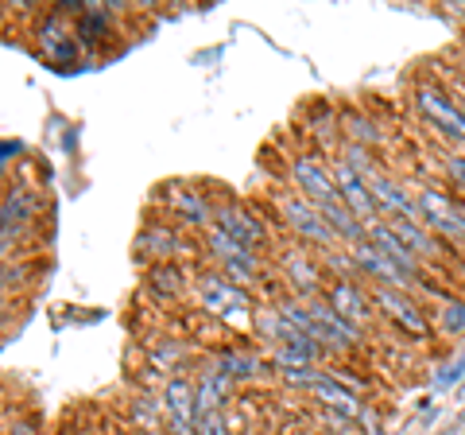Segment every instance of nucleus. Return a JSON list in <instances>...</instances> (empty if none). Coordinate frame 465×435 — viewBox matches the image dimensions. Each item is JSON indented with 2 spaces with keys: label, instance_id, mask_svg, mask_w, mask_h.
Returning a JSON list of instances; mask_svg holds the SVG:
<instances>
[{
  "label": "nucleus",
  "instance_id": "a211bd4d",
  "mask_svg": "<svg viewBox=\"0 0 465 435\" xmlns=\"http://www.w3.org/2000/svg\"><path fill=\"white\" fill-rule=\"evenodd\" d=\"M210 366L222 369L229 381L237 385V381H256V377H264L272 369V361L260 358V354H249V350H217Z\"/></svg>",
  "mask_w": 465,
  "mask_h": 435
},
{
  "label": "nucleus",
  "instance_id": "1a4fd4ad",
  "mask_svg": "<svg viewBox=\"0 0 465 435\" xmlns=\"http://www.w3.org/2000/svg\"><path fill=\"white\" fill-rule=\"evenodd\" d=\"M326 303H330V308L338 311L353 330H361V335H365V330L372 327V319H376L369 284H361V280H330V284H326Z\"/></svg>",
  "mask_w": 465,
  "mask_h": 435
},
{
  "label": "nucleus",
  "instance_id": "7ed1b4c3",
  "mask_svg": "<svg viewBox=\"0 0 465 435\" xmlns=\"http://www.w3.org/2000/svg\"><path fill=\"white\" fill-rule=\"evenodd\" d=\"M275 207H280V222L287 226V234L295 238V241L311 245V249H318V253H326V249H333V245H341L338 238H333V229L326 226L322 210H318L314 202H307L302 195L283 191V195H275Z\"/></svg>",
  "mask_w": 465,
  "mask_h": 435
},
{
  "label": "nucleus",
  "instance_id": "cd10ccee",
  "mask_svg": "<svg viewBox=\"0 0 465 435\" xmlns=\"http://www.w3.org/2000/svg\"><path fill=\"white\" fill-rule=\"evenodd\" d=\"M8 435H43V428H39V416H20L16 424L8 428Z\"/></svg>",
  "mask_w": 465,
  "mask_h": 435
},
{
  "label": "nucleus",
  "instance_id": "9d476101",
  "mask_svg": "<svg viewBox=\"0 0 465 435\" xmlns=\"http://www.w3.org/2000/svg\"><path fill=\"white\" fill-rule=\"evenodd\" d=\"M280 265H283V277L291 284V292L287 296H295V299H318V296H326V277H322V257H314L307 249H287L280 257Z\"/></svg>",
  "mask_w": 465,
  "mask_h": 435
},
{
  "label": "nucleus",
  "instance_id": "c756f323",
  "mask_svg": "<svg viewBox=\"0 0 465 435\" xmlns=\"http://www.w3.org/2000/svg\"><path fill=\"white\" fill-rule=\"evenodd\" d=\"M5 311H8V299H5V296H0V323H5V319H8Z\"/></svg>",
  "mask_w": 465,
  "mask_h": 435
},
{
  "label": "nucleus",
  "instance_id": "ddd939ff",
  "mask_svg": "<svg viewBox=\"0 0 465 435\" xmlns=\"http://www.w3.org/2000/svg\"><path fill=\"white\" fill-rule=\"evenodd\" d=\"M365 229H369V241L391 260V265H400L407 277L427 288V265H423V260H419L411 249H407V245H403L396 234H391V226L384 222V218H372V222H365Z\"/></svg>",
  "mask_w": 465,
  "mask_h": 435
},
{
  "label": "nucleus",
  "instance_id": "bb28decb",
  "mask_svg": "<svg viewBox=\"0 0 465 435\" xmlns=\"http://www.w3.org/2000/svg\"><path fill=\"white\" fill-rule=\"evenodd\" d=\"M27 277H32V268H24V265H0V292H12V288H24Z\"/></svg>",
  "mask_w": 465,
  "mask_h": 435
},
{
  "label": "nucleus",
  "instance_id": "6ab92c4d",
  "mask_svg": "<svg viewBox=\"0 0 465 435\" xmlns=\"http://www.w3.org/2000/svg\"><path fill=\"white\" fill-rule=\"evenodd\" d=\"M163 412L174 424H198V404H194V385L186 377H171L163 385Z\"/></svg>",
  "mask_w": 465,
  "mask_h": 435
},
{
  "label": "nucleus",
  "instance_id": "f8f14e48",
  "mask_svg": "<svg viewBox=\"0 0 465 435\" xmlns=\"http://www.w3.org/2000/svg\"><path fill=\"white\" fill-rule=\"evenodd\" d=\"M330 171H333V183H338L341 202L361 218V222H372V218H381V214H376V202H372V191H369L365 176H361V171L349 164V159L333 156L330 159Z\"/></svg>",
  "mask_w": 465,
  "mask_h": 435
},
{
  "label": "nucleus",
  "instance_id": "b1692460",
  "mask_svg": "<svg viewBox=\"0 0 465 435\" xmlns=\"http://www.w3.org/2000/svg\"><path fill=\"white\" fill-rule=\"evenodd\" d=\"M148 284H152V292H159V296H183V268L179 265H171V260H167V265H152L148 268Z\"/></svg>",
  "mask_w": 465,
  "mask_h": 435
},
{
  "label": "nucleus",
  "instance_id": "aec40b11",
  "mask_svg": "<svg viewBox=\"0 0 465 435\" xmlns=\"http://www.w3.org/2000/svg\"><path fill=\"white\" fill-rule=\"evenodd\" d=\"M322 210V218H326V226L333 229V238H338L341 245H357V241H365L369 238V229H365V222L345 207V202L338 198V202H326V207H318Z\"/></svg>",
  "mask_w": 465,
  "mask_h": 435
},
{
  "label": "nucleus",
  "instance_id": "0eeeda50",
  "mask_svg": "<svg viewBox=\"0 0 465 435\" xmlns=\"http://www.w3.org/2000/svg\"><path fill=\"white\" fill-rule=\"evenodd\" d=\"M365 183H369V191H372L376 214H381L384 222H400V218H403V222H423V218H419L415 187H407L396 176H388L384 167H376Z\"/></svg>",
  "mask_w": 465,
  "mask_h": 435
},
{
  "label": "nucleus",
  "instance_id": "412c9836",
  "mask_svg": "<svg viewBox=\"0 0 465 435\" xmlns=\"http://www.w3.org/2000/svg\"><path fill=\"white\" fill-rule=\"evenodd\" d=\"M430 323H434V335L442 339H458L465 335V296H439V308L430 311Z\"/></svg>",
  "mask_w": 465,
  "mask_h": 435
},
{
  "label": "nucleus",
  "instance_id": "5701e85b",
  "mask_svg": "<svg viewBox=\"0 0 465 435\" xmlns=\"http://www.w3.org/2000/svg\"><path fill=\"white\" fill-rule=\"evenodd\" d=\"M74 35L82 47H97L105 35H113V20H109V8H101V5H85L82 8V16L74 20Z\"/></svg>",
  "mask_w": 465,
  "mask_h": 435
},
{
  "label": "nucleus",
  "instance_id": "20e7f679",
  "mask_svg": "<svg viewBox=\"0 0 465 435\" xmlns=\"http://www.w3.org/2000/svg\"><path fill=\"white\" fill-rule=\"evenodd\" d=\"M369 296H372V308L376 315L391 323L407 339H434V323H430V311L419 303V296L411 292H396V288H376L369 284Z\"/></svg>",
  "mask_w": 465,
  "mask_h": 435
},
{
  "label": "nucleus",
  "instance_id": "6e6552de",
  "mask_svg": "<svg viewBox=\"0 0 465 435\" xmlns=\"http://www.w3.org/2000/svg\"><path fill=\"white\" fill-rule=\"evenodd\" d=\"M213 226L222 229V234H229L232 241H241V245H249V249H256V253L272 245V229H268V222L260 218V210L244 207V202H217Z\"/></svg>",
  "mask_w": 465,
  "mask_h": 435
},
{
  "label": "nucleus",
  "instance_id": "2f4dec72",
  "mask_svg": "<svg viewBox=\"0 0 465 435\" xmlns=\"http://www.w3.org/2000/svg\"><path fill=\"white\" fill-rule=\"evenodd\" d=\"M461 152H465V148H461Z\"/></svg>",
  "mask_w": 465,
  "mask_h": 435
},
{
  "label": "nucleus",
  "instance_id": "c85d7f7f",
  "mask_svg": "<svg viewBox=\"0 0 465 435\" xmlns=\"http://www.w3.org/2000/svg\"><path fill=\"white\" fill-rule=\"evenodd\" d=\"M20 156V144H12V140H0V171H5L8 159H16Z\"/></svg>",
  "mask_w": 465,
  "mask_h": 435
},
{
  "label": "nucleus",
  "instance_id": "4468645a",
  "mask_svg": "<svg viewBox=\"0 0 465 435\" xmlns=\"http://www.w3.org/2000/svg\"><path fill=\"white\" fill-rule=\"evenodd\" d=\"M39 210H43V202H39V195L32 191V187H8L5 198H0V229L24 238L27 226H35Z\"/></svg>",
  "mask_w": 465,
  "mask_h": 435
},
{
  "label": "nucleus",
  "instance_id": "393cba45",
  "mask_svg": "<svg viewBox=\"0 0 465 435\" xmlns=\"http://www.w3.org/2000/svg\"><path fill=\"white\" fill-rule=\"evenodd\" d=\"M439 167H442V179L450 191L465 198V152H446Z\"/></svg>",
  "mask_w": 465,
  "mask_h": 435
},
{
  "label": "nucleus",
  "instance_id": "4be33fe9",
  "mask_svg": "<svg viewBox=\"0 0 465 435\" xmlns=\"http://www.w3.org/2000/svg\"><path fill=\"white\" fill-rule=\"evenodd\" d=\"M338 128H341V137H345V144H353V148H365V152H372L376 144L384 140V133L376 128V121L372 117H365V113H341V121H338Z\"/></svg>",
  "mask_w": 465,
  "mask_h": 435
},
{
  "label": "nucleus",
  "instance_id": "f3484780",
  "mask_svg": "<svg viewBox=\"0 0 465 435\" xmlns=\"http://www.w3.org/2000/svg\"><path fill=\"white\" fill-rule=\"evenodd\" d=\"M391 226V234H396L407 249H411L419 260H423V265H430V260H446V249L450 245L439 238V234H430V229L423 226V222H388Z\"/></svg>",
  "mask_w": 465,
  "mask_h": 435
},
{
  "label": "nucleus",
  "instance_id": "39448f33",
  "mask_svg": "<svg viewBox=\"0 0 465 435\" xmlns=\"http://www.w3.org/2000/svg\"><path fill=\"white\" fill-rule=\"evenodd\" d=\"M206 249L213 257V265L222 277H229L232 284H241V288H249L260 280V272H264V253H256L249 249V245H241V241H232L229 234H222V229H206Z\"/></svg>",
  "mask_w": 465,
  "mask_h": 435
},
{
  "label": "nucleus",
  "instance_id": "dca6fc26",
  "mask_svg": "<svg viewBox=\"0 0 465 435\" xmlns=\"http://www.w3.org/2000/svg\"><path fill=\"white\" fill-rule=\"evenodd\" d=\"M186 249H191V245H186V238L179 234V229L163 226V222H152V226L140 234V241H136V253L155 257V265H167V260L183 257Z\"/></svg>",
  "mask_w": 465,
  "mask_h": 435
},
{
  "label": "nucleus",
  "instance_id": "423d86ee",
  "mask_svg": "<svg viewBox=\"0 0 465 435\" xmlns=\"http://www.w3.org/2000/svg\"><path fill=\"white\" fill-rule=\"evenodd\" d=\"M287 179L295 183V195H302L314 207H326V202H338V183H333L330 164L318 152H295L287 159Z\"/></svg>",
  "mask_w": 465,
  "mask_h": 435
},
{
  "label": "nucleus",
  "instance_id": "7c9ffc66",
  "mask_svg": "<svg viewBox=\"0 0 465 435\" xmlns=\"http://www.w3.org/2000/svg\"><path fill=\"white\" fill-rule=\"evenodd\" d=\"M461 397H465V385H461Z\"/></svg>",
  "mask_w": 465,
  "mask_h": 435
},
{
  "label": "nucleus",
  "instance_id": "f257e3e1",
  "mask_svg": "<svg viewBox=\"0 0 465 435\" xmlns=\"http://www.w3.org/2000/svg\"><path fill=\"white\" fill-rule=\"evenodd\" d=\"M411 106L446 144H461L465 148V101L450 94L442 82H434V78L415 82Z\"/></svg>",
  "mask_w": 465,
  "mask_h": 435
},
{
  "label": "nucleus",
  "instance_id": "2eb2a0df",
  "mask_svg": "<svg viewBox=\"0 0 465 435\" xmlns=\"http://www.w3.org/2000/svg\"><path fill=\"white\" fill-rule=\"evenodd\" d=\"M163 198H167V207L171 214L179 218V222L186 226H202V229H213V202L206 198V191H194V187H183V183H174V187H163Z\"/></svg>",
  "mask_w": 465,
  "mask_h": 435
},
{
  "label": "nucleus",
  "instance_id": "f03ea898",
  "mask_svg": "<svg viewBox=\"0 0 465 435\" xmlns=\"http://www.w3.org/2000/svg\"><path fill=\"white\" fill-rule=\"evenodd\" d=\"M194 296H198V303H202V311L213 315V319H225V323H244V319L256 315V303H252L249 288L232 284V280L222 277L217 268L198 272Z\"/></svg>",
  "mask_w": 465,
  "mask_h": 435
},
{
  "label": "nucleus",
  "instance_id": "9b49d317",
  "mask_svg": "<svg viewBox=\"0 0 465 435\" xmlns=\"http://www.w3.org/2000/svg\"><path fill=\"white\" fill-rule=\"evenodd\" d=\"M39 47L63 70H70L82 59V43L74 35V24H66V16H58V12H47V20L39 24Z\"/></svg>",
  "mask_w": 465,
  "mask_h": 435
},
{
  "label": "nucleus",
  "instance_id": "a878e982",
  "mask_svg": "<svg viewBox=\"0 0 465 435\" xmlns=\"http://www.w3.org/2000/svg\"><path fill=\"white\" fill-rule=\"evenodd\" d=\"M461 377H465V354H454L434 373V389H454V385H461Z\"/></svg>",
  "mask_w": 465,
  "mask_h": 435
}]
</instances>
